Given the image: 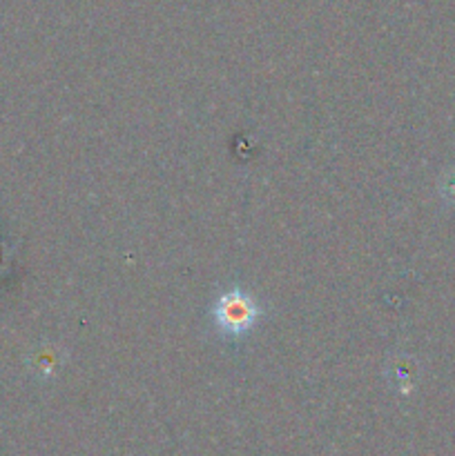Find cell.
<instances>
[{
	"instance_id": "cell-1",
	"label": "cell",
	"mask_w": 455,
	"mask_h": 456,
	"mask_svg": "<svg viewBox=\"0 0 455 456\" xmlns=\"http://www.w3.org/2000/svg\"><path fill=\"white\" fill-rule=\"evenodd\" d=\"M259 314H261V310H259L257 303L248 294L241 292L239 288L221 294L212 307L214 323L228 337H241V334L248 332L257 323Z\"/></svg>"
}]
</instances>
